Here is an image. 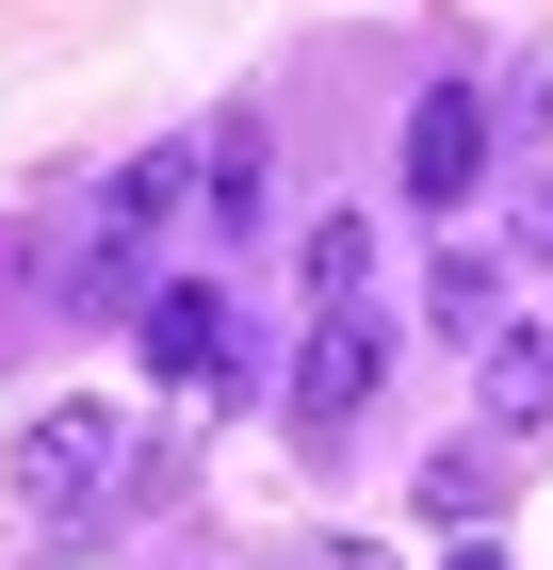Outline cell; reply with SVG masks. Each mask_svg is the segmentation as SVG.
<instances>
[{"label": "cell", "instance_id": "obj_14", "mask_svg": "<svg viewBox=\"0 0 553 570\" xmlns=\"http://www.w3.org/2000/svg\"><path fill=\"white\" fill-rule=\"evenodd\" d=\"M326 570H391V554H375V538H326Z\"/></svg>", "mask_w": 553, "mask_h": 570}, {"label": "cell", "instance_id": "obj_10", "mask_svg": "<svg viewBox=\"0 0 553 570\" xmlns=\"http://www.w3.org/2000/svg\"><path fill=\"white\" fill-rule=\"evenodd\" d=\"M179 196H196V147H147V164H130V179H115V228H164V213H179Z\"/></svg>", "mask_w": 553, "mask_h": 570}, {"label": "cell", "instance_id": "obj_6", "mask_svg": "<svg viewBox=\"0 0 553 570\" xmlns=\"http://www.w3.org/2000/svg\"><path fill=\"white\" fill-rule=\"evenodd\" d=\"M440 343H505V262H488V245L440 262Z\"/></svg>", "mask_w": 553, "mask_h": 570}, {"label": "cell", "instance_id": "obj_5", "mask_svg": "<svg viewBox=\"0 0 553 570\" xmlns=\"http://www.w3.org/2000/svg\"><path fill=\"white\" fill-rule=\"evenodd\" d=\"M115 456H130V424H115V407H49V424L17 440V489H49V505H66V489H82V473H115Z\"/></svg>", "mask_w": 553, "mask_h": 570}, {"label": "cell", "instance_id": "obj_1", "mask_svg": "<svg viewBox=\"0 0 553 570\" xmlns=\"http://www.w3.org/2000/svg\"><path fill=\"white\" fill-rule=\"evenodd\" d=\"M375 375H391L375 309H309V343H294V424H309V440H342L358 407H375Z\"/></svg>", "mask_w": 553, "mask_h": 570}, {"label": "cell", "instance_id": "obj_7", "mask_svg": "<svg viewBox=\"0 0 553 570\" xmlns=\"http://www.w3.org/2000/svg\"><path fill=\"white\" fill-rule=\"evenodd\" d=\"M309 309H375V228H358V213L309 228Z\"/></svg>", "mask_w": 553, "mask_h": 570}, {"label": "cell", "instance_id": "obj_3", "mask_svg": "<svg viewBox=\"0 0 553 570\" xmlns=\"http://www.w3.org/2000/svg\"><path fill=\"white\" fill-rule=\"evenodd\" d=\"M488 131H505L488 98H424V115H407V196H424V213H456L472 179H488Z\"/></svg>", "mask_w": 553, "mask_h": 570}, {"label": "cell", "instance_id": "obj_15", "mask_svg": "<svg viewBox=\"0 0 553 570\" xmlns=\"http://www.w3.org/2000/svg\"><path fill=\"white\" fill-rule=\"evenodd\" d=\"M456 570H505V554H456Z\"/></svg>", "mask_w": 553, "mask_h": 570}, {"label": "cell", "instance_id": "obj_12", "mask_svg": "<svg viewBox=\"0 0 553 570\" xmlns=\"http://www.w3.org/2000/svg\"><path fill=\"white\" fill-rule=\"evenodd\" d=\"M505 131H553V49L521 66V98H505Z\"/></svg>", "mask_w": 553, "mask_h": 570}, {"label": "cell", "instance_id": "obj_13", "mask_svg": "<svg viewBox=\"0 0 553 570\" xmlns=\"http://www.w3.org/2000/svg\"><path fill=\"white\" fill-rule=\"evenodd\" d=\"M505 245H521V262H553V179H537V196L505 213Z\"/></svg>", "mask_w": 553, "mask_h": 570}, {"label": "cell", "instance_id": "obj_8", "mask_svg": "<svg viewBox=\"0 0 553 570\" xmlns=\"http://www.w3.org/2000/svg\"><path fill=\"white\" fill-rule=\"evenodd\" d=\"M66 294L82 309H147V228H98L82 262H66Z\"/></svg>", "mask_w": 553, "mask_h": 570}, {"label": "cell", "instance_id": "obj_2", "mask_svg": "<svg viewBox=\"0 0 553 570\" xmlns=\"http://www.w3.org/2000/svg\"><path fill=\"white\" fill-rule=\"evenodd\" d=\"M130 326H147V358H164V375H196V392H228V375H245V309H228L213 277H164Z\"/></svg>", "mask_w": 553, "mask_h": 570}, {"label": "cell", "instance_id": "obj_9", "mask_svg": "<svg viewBox=\"0 0 553 570\" xmlns=\"http://www.w3.org/2000/svg\"><path fill=\"white\" fill-rule=\"evenodd\" d=\"M196 196H213V228H245V213H260V131H245V115L196 147Z\"/></svg>", "mask_w": 553, "mask_h": 570}, {"label": "cell", "instance_id": "obj_4", "mask_svg": "<svg viewBox=\"0 0 553 570\" xmlns=\"http://www.w3.org/2000/svg\"><path fill=\"white\" fill-rule=\"evenodd\" d=\"M472 407H488V440H537L553 424V326H505L472 358Z\"/></svg>", "mask_w": 553, "mask_h": 570}, {"label": "cell", "instance_id": "obj_11", "mask_svg": "<svg viewBox=\"0 0 553 570\" xmlns=\"http://www.w3.org/2000/svg\"><path fill=\"white\" fill-rule=\"evenodd\" d=\"M424 505H440V522H472V505H488V440H456V456H424Z\"/></svg>", "mask_w": 553, "mask_h": 570}]
</instances>
